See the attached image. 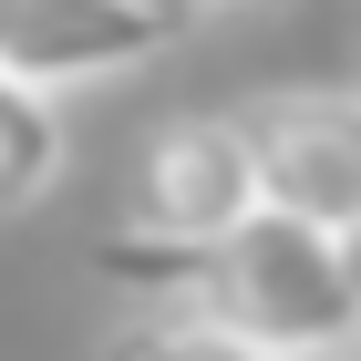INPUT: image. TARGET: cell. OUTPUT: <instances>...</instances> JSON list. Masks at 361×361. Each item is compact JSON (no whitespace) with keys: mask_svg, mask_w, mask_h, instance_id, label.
I'll use <instances>...</instances> for the list:
<instances>
[{"mask_svg":"<svg viewBox=\"0 0 361 361\" xmlns=\"http://www.w3.org/2000/svg\"><path fill=\"white\" fill-rule=\"evenodd\" d=\"M93 279H114V289H135L155 310H186V320L227 331L258 361L361 351V300H351L341 238H320L300 217H269V207L248 227L207 238V248H176V238H145V227H104L93 238Z\"/></svg>","mask_w":361,"mask_h":361,"instance_id":"cell-1","label":"cell"},{"mask_svg":"<svg viewBox=\"0 0 361 361\" xmlns=\"http://www.w3.org/2000/svg\"><path fill=\"white\" fill-rule=\"evenodd\" d=\"M258 166V207L269 217H300L320 238H351L361 227V93L351 83H289L258 93L238 114Z\"/></svg>","mask_w":361,"mask_h":361,"instance_id":"cell-2","label":"cell"},{"mask_svg":"<svg viewBox=\"0 0 361 361\" xmlns=\"http://www.w3.org/2000/svg\"><path fill=\"white\" fill-rule=\"evenodd\" d=\"M258 217V166L238 114H166L135 155V196H124V227L145 238H176V248H207L227 227Z\"/></svg>","mask_w":361,"mask_h":361,"instance_id":"cell-3","label":"cell"},{"mask_svg":"<svg viewBox=\"0 0 361 361\" xmlns=\"http://www.w3.org/2000/svg\"><path fill=\"white\" fill-rule=\"evenodd\" d=\"M176 31L145 0H0V73L31 93H73V83H114L155 62Z\"/></svg>","mask_w":361,"mask_h":361,"instance_id":"cell-4","label":"cell"},{"mask_svg":"<svg viewBox=\"0 0 361 361\" xmlns=\"http://www.w3.org/2000/svg\"><path fill=\"white\" fill-rule=\"evenodd\" d=\"M62 155H73V135H62V104L0 73V217L42 207V196L62 186Z\"/></svg>","mask_w":361,"mask_h":361,"instance_id":"cell-5","label":"cell"},{"mask_svg":"<svg viewBox=\"0 0 361 361\" xmlns=\"http://www.w3.org/2000/svg\"><path fill=\"white\" fill-rule=\"evenodd\" d=\"M93 361H258V351H238L227 331H207V320H186V310H145V320L104 331Z\"/></svg>","mask_w":361,"mask_h":361,"instance_id":"cell-6","label":"cell"},{"mask_svg":"<svg viewBox=\"0 0 361 361\" xmlns=\"http://www.w3.org/2000/svg\"><path fill=\"white\" fill-rule=\"evenodd\" d=\"M145 11H155V21H166V31H176V21H186V11H196V0H145Z\"/></svg>","mask_w":361,"mask_h":361,"instance_id":"cell-7","label":"cell"},{"mask_svg":"<svg viewBox=\"0 0 361 361\" xmlns=\"http://www.w3.org/2000/svg\"><path fill=\"white\" fill-rule=\"evenodd\" d=\"M341 258H351V300H361V227H351V238H341Z\"/></svg>","mask_w":361,"mask_h":361,"instance_id":"cell-8","label":"cell"},{"mask_svg":"<svg viewBox=\"0 0 361 361\" xmlns=\"http://www.w3.org/2000/svg\"><path fill=\"white\" fill-rule=\"evenodd\" d=\"M196 11H207V0H196ZM217 11H258V0H217Z\"/></svg>","mask_w":361,"mask_h":361,"instance_id":"cell-9","label":"cell"}]
</instances>
